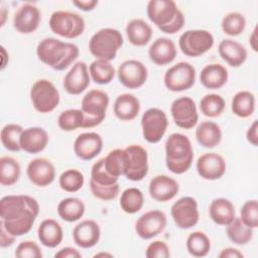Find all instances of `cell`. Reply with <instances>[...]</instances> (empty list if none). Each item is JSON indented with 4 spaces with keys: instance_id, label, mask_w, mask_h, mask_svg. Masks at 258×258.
<instances>
[{
    "instance_id": "6da1fadb",
    "label": "cell",
    "mask_w": 258,
    "mask_h": 258,
    "mask_svg": "<svg viewBox=\"0 0 258 258\" xmlns=\"http://www.w3.org/2000/svg\"><path fill=\"white\" fill-rule=\"evenodd\" d=\"M78 45L54 37L41 39L36 46V55L44 64L55 71H64L79 56Z\"/></svg>"
},
{
    "instance_id": "7a4b0ae2",
    "label": "cell",
    "mask_w": 258,
    "mask_h": 258,
    "mask_svg": "<svg viewBox=\"0 0 258 258\" xmlns=\"http://www.w3.org/2000/svg\"><path fill=\"white\" fill-rule=\"evenodd\" d=\"M146 13L149 20L166 34H174L184 25V15L172 0H150Z\"/></svg>"
},
{
    "instance_id": "3957f363",
    "label": "cell",
    "mask_w": 258,
    "mask_h": 258,
    "mask_svg": "<svg viewBox=\"0 0 258 258\" xmlns=\"http://www.w3.org/2000/svg\"><path fill=\"white\" fill-rule=\"evenodd\" d=\"M194 160V149L189 138L181 133H172L165 141V164L174 174L186 172Z\"/></svg>"
},
{
    "instance_id": "277c9868",
    "label": "cell",
    "mask_w": 258,
    "mask_h": 258,
    "mask_svg": "<svg viewBox=\"0 0 258 258\" xmlns=\"http://www.w3.org/2000/svg\"><path fill=\"white\" fill-rule=\"evenodd\" d=\"M124 39L118 29L106 27L95 32L89 40L90 52L99 59L111 61L123 45Z\"/></svg>"
},
{
    "instance_id": "5b68a950",
    "label": "cell",
    "mask_w": 258,
    "mask_h": 258,
    "mask_svg": "<svg viewBox=\"0 0 258 258\" xmlns=\"http://www.w3.org/2000/svg\"><path fill=\"white\" fill-rule=\"evenodd\" d=\"M38 202L27 195H9L0 201V218L4 222L15 221L27 216L37 217Z\"/></svg>"
},
{
    "instance_id": "8992f818",
    "label": "cell",
    "mask_w": 258,
    "mask_h": 258,
    "mask_svg": "<svg viewBox=\"0 0 258 258\" xmlns=\"http://www.w3.org/2000/svg\"><path fill=\"white\" fill-rule=\"evenodd\" d=\"M110 103L108 94L102 90L93 89L82 99L81 110L85 115L84 128H93L100 125L105 117Z\"/></svg>"
},
{
    "instance_id": "52a82bcc",
    "label": "cell",
    "mask_w": 258,
    "mask_h": 258,
    "mask_svg": "<svg viewBox=\"0 0 258 258\" xmlns=\"http://www.w3.org/2000/svg\"><path fill=\"white\" fill-rule=\"evenodd\" d=\"M48 24L53 33L69 39L81 36L86 28L85 19L80 14L64 10L54 11Z\"/></svg>"
},
{
    "instance_id": "ba28073f",
    "label": "cell",
    "mask_w": 258,
    "mask_h": 258,
    "mask_svg": "<svg viewBox=\"0 0 258 258\" xmlns=\"http://www.w3.org/2000/svg\"><path fill=\"white\" fill-rule=\"evenodd\" d=\"M30 100L33 108L42 114L52 112L60 102V95L52 82L40 79L30 89Z\"/></svg>"
},
{
    "instance_id": "9c48e42d",
    "label": "cell",
    "mask_w": 258,
    "mask_h": 258,
    "mask_svg": "<svg viewBox=\"0 0 258 258\" xmlns=\"http://www.w3.org/2000/svg\"><path fill=\"white\" fill-rule=\"evenodd\" d=\"M215 43L213 34L206 29H189L178 39L181 52L189 57H198L208 52Z\"/></svg>"
},
{
    "instance_id": "30bf717a",
    "label": "cell",
    "mask_w": 258,
    "mask_h": 258,
    "mask_svg": "<svg viewBox=\"0 0 258 258\" xmlns=\"http://www.w3.org/2000/svg\"><path fill=\"white\" fill-rule=\"evenodd\" d=\"M164 86L171 92H183L190 89L196 82V70L186 61L171 66L164 74Z\"/></svg>"
},
{
    "instance_id": "8fae6325",
    "label": "cell",
    "mask_w": 258,
    "mask_h": 258,
    "mask_svg": "<svg viewBox=\"0 0 258 258\" xmlns=\"http://www.w3.org/2000/svg\"><path fill=\"white\" fill-rule=\"evenodd\" d=\"M168 127V119L159 108L147 109L141 117L143 138L149 143H157L164 136Z\"/></svg>"
},
{
    "instance_id": "7c38bea8",
    "label": "cell",
    "mask_w": 258,
    "mask_h": 258,
    "mask_svg": "<svg viewBox=\"0 0 258 258\" xmlns=\"http://www.w3.org/2000/svg\"><path fill=\"white\" fill-rule=\"evenodd\" d=\"M170 214L175 226L180 229H190L196 226L200 220L198 203L192 197H182L178 199L171 206Z\"/></svg>"
},
{
    "instance_id": "4fadbf2b",
    "label": "cell",
    "mask_w": 258,
    "mask_h": 258,
    "mask_svg": "<svg viewBox=\"0 0 258 258\" xmlns=\"http://www.w3.org/2000/svg\"><path fill=\"white\" fill-rule=\"evenodd\" d=\"M170 113L174 124L182 129L194 128L199 121V113L195 101L190 97L182 96L175 99L170 106Z\"/></svg>"
},
{
    "instance_id": "5bb4252c",
    "label": "cell",
    "mask_w": 258,
    "mask_h": 258,
    "mask_svg": "<svg viewBox=\"0 0 258 258\" xmlns=\"http://www.w3.org/2000/svg\"><path fill=\"white\" fill-rule=\"evenodd\" d=\"M119 82L127 89L141 88L147 81L148 71L143 62L137 59L124 60L117 70Z\"/></svg>"
},
{
    "instance_id": "9a60e30c",
    "label": "cell",
    "mask_w": 258,
    "mask_h": 258,
    "mask_svg": "<svg viewBox=\"0 0 258 258\" xmlns=\"http://www.w3.org/2000/svg\"><path fill=\"white\" fill-rule=\"evenodd\" d=\"M166 215L159 210H151L141 215L135 223V232L144 240L152 239L159 235L166 227Z\"/></svg>"
},
{
    "instance_id": "2e32d148",
    "label": "cell",
    "mask_w": 258,
    "mask_h": 258,
    "mask_svg": "<svg viewBox=\"0 0 258 258\" xmlns=\"http://www.w3.org/2000/svg\"><path fill=\"white\" fill-rule=\"evenodd\" d=\"M128 167L125 177L132 181L142 180L148 173V153L144 147L138 144L127 146Z\"/></svg>"
},
{
    "instance_id": "e0dca14e",
    "label": "cell",
    "mask_w": 258,
    "mask_h": 258,
    "mask_svg": "<svg viewBox=\"0 0 258 258\" xmlns=\"http://www.w3.org/2000/svg\"><path fill=\"white\" fill-rule=\"evenodd\" d=\"M197 171L206 180L221 178L226 172L225 158L216 152H208L201 155L197 160Z\"/></svg>"
},
{
    "instance_id": "ac0fdd59",
    "label": "cell",
    "mask_w": 258,
    "mask_h": 258,
    "mask_svg": "<svg viewBox=\"0 0 258 258\" xmlns=\"http://www.w3.org/2000/svg\"><path fill=\"white\" fill-rule=\"evenodd\" d=\"M26 174L34 185L45 187L53 182L55 178V168L50 160L44 157H37L27 164Z\"/></svg>"
},
{
    "instance_id": "d6986e66",
    "label": "cell",
    "mask_w": 258,
    "mask_h": 258,
    "mask_svg": "<svg viewBox=\"0 0 258 258\" xmlns=\"http://www.w3.org/2000/svg\"><path fill=\"white\" fill-rule=\"evenodd\" d=\"M91 84L88 66L85 61H78L66 74L62 82L64 91L70 95H80Z\"/></svg>"
},
{
    "instance_id": "ffe728a7",
    "label": "cell",
    "mask_w": 258,
    "mask_h": 258,
    "mask_svg": "<svg viewBox=\"0 0 258 258\" xmlns=\"http://www.w3.org/2000/svg\"><path fill=\"white\" fill-rule=\"evenodd\" d=\"M40 21L41 13L38 7L31 3H24L14 14L13 26L18 32L29 34L38 28Z\"/></svg>"
},
{
    "instance_id": "44dd1931",
    "label": "cell",
    "mask_w": 258,
    "mask_h": 258,
    "mask_svg": "<svg viewBox=\"0 0 258 258\" xmlns=\"http://www.w3.org/2000/svg\"><path fill=\"white\" fill-rule=\"evenodd\" d=\"M103 138L97 132H84L74 142V152L82 160H92L101 153Z\"/></svg>"
},
{
    "instance_id": "7402d4cb",
    "label": "cell",
    "mask_w": 258,
    "mask_h": 258,
    "mask_svg": "<svg viewBox=\"0 0 258 258\" xmlns=\"http://www.w3.org/2000/svg\"><path fill=\"white\" fill-rule=\"evenodd\" d=\"M148 191L150 197L156 202L165 203L172 200L178 194L179 184L174 178L166 174H158L150 180Z\"/></svg>"
},
{
    "instance_id": "603a6c76",
    "label": "cell",
    "mask_w": 258,
    "mask_h": 258,
    "mask_svg": "<svg viewBox=\"0 0 258 258\" xmlns=\"http://www.w3.org/2000/svg\"><path fill=\"white\" fill-rule=\"evenodd\" d=\"M101 238V229L94 220H84L77 224L73 230V239L77 246L89 249L96 246Z\"/></svg>"
},
{
    "instance_id": "cb8c5ba5",
    "label": "cell",
    "mask_w": 258,
    "mask_h": 258,
    "mask_svg": "<svg viewBox=\"0 0 258 258\" xmlns=\"http://www.w3.org/2000/svg\"><path fill=\"white\" fill-rule=\"evenodd\" d=\"M48 141V134L43 128L29 127L24 129L20 136V147L29 154H36L46 148Z\"/></svg>"
},
{
    "instance_id": "d4e9b609",
    "label": "cell",
    "mask_w": 258,
    "mask_h": 258,
    "mask_svg": "<svg viewBox=\"0 0 258 258\" xmlns=\"http://www.w3.org/2000/svg\"><path fill=\"white\" fill-rule=\"evenodd\" d=\"M176 53L175 43L167 37H159L155 39L148 49L150 60L160 67L172 62L176 57Z\"/></svg>"
},
{
    "instance_id": "484cf974",
    "label": "cell",
    "mask_w": 258,
    "mask_h": 258,
    "mask_svg": "<svg viewBox=\"0 0 258 258\" xmlns=\"http://www.w3.org/2000/svg\"><path fill=\"white\" fill-rule=\"evenodd\" d=\"M220 56L233 68L241 67L247 59L248 52L246 47L231 38H225L221 40L218 46Z\"/></svg>"
},
{
    "instance_id": "4316f807",
    "label": "cell",
    "mask_w": 258,
    "mask_h": 258,
    "mask_svg": "<svg viewBox=\"0 0 258 258\" xmlns=\"http://www.w3.org/2000/svg\"><path fill=\"white\" fill-rule=\"evenodd\" d=\"M229 79L227 69L221 63L207 64L200 73L201 84L209 90H218L224 87Z\"/></svg>"
},
{
    "instance_id": "83f0119b",
    "label": "cell",
    "mask_w": 258,
    "mask_h": 258,
    "mask_svg": "<svg viewBox=\"0 0 258 258\" xmlns=\"http://www.w3.org/2000/svg\"><path fill=\"white\" fill-rule=\"evenodd\" d=\"M114 114L121 121L134 120L141 109L138 98L132 94L125 93L119 95L114 102Z\"/></svg>"
},
{
    "instance_id": "f1b7e54d",
    "label": "cell",
    "mask_w": 258,
    "mask_h": 258,
    "mask_svg": "<svg viewBox=\"0 0 258 258\" xmlns=\"http://www.w3.org/2000/svg\"><path fill=\"white\" fill-rule=\"evenodd\" d=\"M37 237L43 246L47 248H55L63 239V231L57 221L53 219H45L38 226Z\"/></svg>"
},
{
    "instance_id": "f546056e",
    "label": "cell",
    "mask_w": 258,
    "mask_h": 258,
    "mask_svg": "<svg viewBox=\"0 0 258 258\" xmlns=\"http://www.w3.org/2000/svg\"><path fill=\"white\" fill-rule=\"evenodd\" d=\"M209 215L212 221L220 226H227L236 217L233 203L225 198H218L211 202Z\"/></svg>"
},
{
    "instance_id": "4dcf8cb0",
    "label": "cell",
    "mask_w": 258,
    "mask_h": 258,
    "mask_svg": "<svg viewBox=\"0 0 258 258\" xmlns=\"http://www.w3.org/2000/svg\"><path fill=\"white\" fill-rule=\"evenodd\" d=\"M126 34L131 44L135 46H144L152 38L151 26L141 18L131 19L126 25Z\"/></svg>"
},
{
    "instance_id": "1f68e13d",
    "label": "cell",
    "mask_w": 258,
    "mask_h": 258,
    "mask_svg": "<svg viewBox=\"0 0 258 258\" xmlns=\"http://www.w3.org/2000/svg\"><path fill=\"white\" fill-rule=\"evenodd\" d=\"M198 143L205 148H214L222 141L221 127L213 121H203L196 128Z\"/></svg>"
},
{
    "instance_id": "d6a6232c",
    "label": "cell",
    "mask_w": 258,
    "mask_h": 258,
    "mask_svg": "<svg viewBox=\"0 0 258 258\" xmlns=\"http://www.w3.org/2000/svg\"><path fill=\"white\" fill-rule=\"evenodd\" d=\"M58 216L66 222L73 223L79 221L85 215L86 207L79 198H66L61 200L56 208Z\"/></svg>"
},
{
    "instance_id": "836d02e7",
    "label": "cell",
    "mask_w": 258,
    "mask_h": 258,
    "mask_svg": "<svg viewBox=\"0 0 258 258\" xmlns=\"http://www.w3.org/2000/svg\"><path fill=\"white\" fill-rule=\"evenodd\" d=\"M256 100L253 93L242 90L237 92L232 98L231 110L234 115L240 118H248L255 111Z\"/></svg>"
},
{
    "instance_id": "e575fe53",
    "label": "cell",
    "mask_w": 258,
    "mask_h": 258,
    "mask_svg": "<svg viewBox=\"0 0 258 258\" xmlns=\"http://www.w3.org/2000/svg\"><path fill=\"white\" fill-rule=\"evenodd\" d=\"M89 73L91 80L94 83L98 85H107L113 81L117 72L109 60L96 58L89 66Z\"/></svg>"
},
{
    "instance_id": "d590c367",
    "label": "cell",
    "mask_w": 258,
    "mask_h": 258,
    "mask_svg": "<svg viewBox=\"0 0 258 258\" xmlns=\"http://www.w3.org/2000/svg\"><path fill=\"white\" fill-rule=\"evenodd\" d=\"M104 159L105 167L109 173L116 177L125 175L128 167V153L125 148H116L111 150Z\"/></svg>"
},
{
    "instance_id": "8d00e7d4",
    "label": "cell",
    "mask_w": 258,
    "mask_h": 258,
    "mask_svg": "<svg viewBox=\"0 0 258 258\" xmlns=\"http://www.w3.org/2000/svg\"><path fill=\"white\" fill-rule=\"evenodd\" d=\"M226 234L228 239L237 245H246L253 238V229L246 226L240 217H235L234 220L226 226Z\"/></svg>"
},
{
    "instance_id": "74e56055",
    "label": "cell",
    "mask_w": 258,
    "mask_h": 258,
    "mask_svg": "<svg viewBox=\"0 0 258 258\" xmlns=\"http://www.w3.org/2000/svg\"><path fill=\"white\" fill-rule=\"evenodd\" d=\"M21 174L19 162L11 156H2L0 158V183L3 186L15 184Z\"/></svg>"
},
{
    "instance_id": "f35d334b",
    "label": "cell",
    "mask_w": 258,
    "mask_h": 258,
    "mask_svg": "<svg viewBox=\"0 0 258 258\" xmlns=\"http://www.w3.org/2000/svg\"><path fill=\"white\" fill-rule=\"evenodd\" d=\"M144 205L143 192L137 187H128L124 189L120 197V207L126 214L138 213Z\"/></svg>"
},
{
    "instance_id": "ab89813d",
    "label": "cell",
    "mask_w": 258,
    "mask_h": 258,
    "mask_svg": "<svg viewBox=\"0 0 258 258\" xmlns=\"http://www.w3.org/2000/svg\"><path fill=\"white\" fill-rule=\"evenodd\" d=\"M186 250L194 257H205L211 250V241L207 234L195 231L186 238Z\"/></svg>"
},
{
    "instance_id": "60d3db41",
    "label": "cell",
    "mask_w": 258,
    "mask_h": 258,
    "mask_svg": "<svg viewBox=\"0 0 258 258\" xmlns=\"http://www.w3.org/2000/svg\"><path fill=\"white\" fill-rule=\"evenodd\" d=\"M23 130L24 129L19 124H6L0 132V139L3 147L12 152L20 151V136Z\"/></svg>"
},
{
    "instance_id": "b9f144b4",
    "label": "cell",
    "mask_w": 258,
    "mask_h": 258,
    "mask_svg": "<svg viewBox=\"0 0 258 258\" xmlns=\"http://www.w3.org/2000/svg\"><path fill=\"white\" fill-rule=\"evenodd\" d=\"M226 108L224 98L218 94H207L200 101V110L206 117L216 118Z\"/></svg>"
},
{
    "instance_id": "7bdbcfd3",
    "label": "cell",
    "mask_w": 258,
    "mask_h": 258,
    "mask_svg": "<svg viewBox=\"0 0 258 258\" xmlns=\"http://www.w3.org/2000/svg\"><path fill=\"white\" fill-rule=\"evenodd\" d=\"M85 115L81 109H69L61 112L57 118V125L62 131L71 132L84 128Z\"/></svg>"
},
{
    "instance_id": "ee69618b",
    "label": "cell",
    "mask_w": 258,
    "mask_h": 258,
    "mask_svg": "<svg viewBox=\"0 0 258 258\" xmlns=\"http://www.w3.org/2000/svg\"><path fill=\"white\" fill-rule=\"evenodd\" d=\"M221 27L224 33L229 36H238L245 30L246 18L240 12L227 13L221 21Z\"/></svg>"
},
{
    "instance_id": "f6af8a7d",
    "label": "cell",
    "mask_w": 258,
    "mask_h": 258,
    "mask_svg": "<svg viewBox=\"0 0 258 258\" xmlns=\"http://www.w3.org/2000/svg\"><path fill=\"white\" fill-rule=\"evenodd\" d=\"M84 183V174L76 168H69L64 170L58 178V184L60 188L67 192L79 191L83 187Z\"/></svg>"
},
{
    "instance_id": "bcb514c9",
    "label": "cell",
    "mask_w": 258,
    "mask_h": 258,
    "mask_svg": "<svg viewBox=\"0 0 258 258\" xmlns=\"http://www.w3.org/2000/svg\"><path fill=\"white\" fill-rule=\"evenodd\" d=\"M90 179L101 185H112L118 182L119 177H116L108 172L105 167V159L101 158L93 164Z\"/></svg>"
},
{
    "instance_id": "7dc6e473",
    "label": "cell",
    "mask_w": 258,
    "mask_h": 258,
    "mask_svg": "<svg viewBox=\"0 0 258 258\" xmlns=\"http://www.w3.org/2000/svg\"><path fill=\"white\" fill-rule=\"evenodd\" d=\"M240 219L246 226L252 229H256L258 227L257 200H249L243 204L240 210Z\"/></svg>"
},
{
    "instance_id": "c3c4849f",
    "label": "cell",
    "mask_w": 258,
    "mask_h": 258,
    "mask_svg": "<svg viewBox=\"0 0 258 258\" xmlns=\"http://www.w3.org/2000/svg\"><path fill=\"white\" fill-rule=\"evenodd\" d=\"M90 189L92 195L101 201H112L119 195V183L112 185H101L90 179Z\"/></svg>"
},
{
    "instance_id": "681fc988",
    "label": "cell",
    "mask_w": 258,
    "mask_h": 258,
    "mask_svg": "<svg viewBox=\"0 0 258 258\" xmlns=\"http://www.w3.org/2000/svg\"><path fill=\"white\" fill-rule=\"evenodd\" d=\"M14 255L17 258H42L43 256L38 244L30 240L19 243Z\"/></svg>"
},
{
    "instance_id": "f907efd6",
    "label": "cell",
    "mask_w": 258,
    "mask_h": 258,
    "mask_svg": "<svg viewBox=\"0 0 258 258\" xmlns=\"http://www.w3.org/2000/svg\"><path fill=\"white\" fill-rule=\"evenodd\" d=\"M145 256L147 258H168L170 256L169 247L165 242L155 240L147 246Z\"/></svg>"
},
{
    "instance_id": "816d5d0a",
    "label": "cell",
    "mask_w": 258,
    "mask_h": 258,
    "mask_svg": "<svg viewBox=\"0 0 258 258\" xmlns=\"http://www.w3.org/2000/svg\"><path fill=\"white\" fill-rule=\"evenodd\" d=\"M15 241V236L10 234L4 227L3 223L0 221V247L7 248L10 247Z\"/></svg>"
},
{
    "instance_id": "f5cc1de1",
    "label": "cell",
    "mask_w": 258,
    "mask_h": 258,
    "mask_svg": "<svg viewBox=\"0 0 258 258\" xmlns=\"http://www.w3.org/2000/svg\"><path fill=\"white\" fill-rule=\"evenodd\" d=\"M55 258H81L82 253L73 247H63L54 254Z\"/></svg>"
},
{
    "instance_id": "db71d44e",
    "label": "cell",
    "mask_w": 258,
    "mask_h": 258,
    "mask_svg": "<svg viewBox=\"0 0 258 258\" xmlns=\"http://www.w3.org/2000/svg\"><path fill=\"white\" fill-rule=\"evenodd\" d=\"M247 141L253 146L258 145V121L254 120L246 132Z\"/></svg>"
},
{
    "instance_id": "11a10c76",
    "label": "cell",
    "mask_w": 258,
    "mask_h": 258,
    "mask_svg": "<svg viewBox=\"0 0 258 258\" xmlns=\"http://www.w3.org/2000/svg\"><path fill=\"white\" fill-rule=\"evenodd\" d=\"M72 3L82 11H92L98 5V0H74Z\"/></svg>"
},
{
    "instance_id": "9f6ffc18",
    "label": "cell",
    "mask_w": 258,
    "mask_h": 258,
    "mask_svg": "<svg viewBox=\"0 0 258 258\" xmlns=\"http://www.w3.org/2000/svg\"><path fill=\"white\" fill-rule=\"evenodd\" d=\"M219 257L220 258H243L244 254L240 250H238L236 248L229 247V248L223 249L220 252Z\"/></svg>"
},
{
    "instance_id": "6f0895ef",
    "label": "cell",
    "mask_w": 258,
    "mask_h": 258,
    "mask_svg": "<svg viewBox=\"0 0 258 258\" xmlns=\"http://www.w3.org/2000/svg\"><path fill=\"white\" fill-rule=\"evenodd\" d=\"M249 44L253 51L256 52L258 50V48H257V26L254 27L252 33L249 36Z\"/></svg>"
},
{
    "instance_id": "680465c9",
    "label": "cell",
    "mask_w": 258,
    "mask_h": 258,
    "mask_svg": "<svg viewBox=\"0 0 258 258\" xmlns=\"http://www.w3.org/2000/svg\"><path fill=\"white\" fill-rule=\"evenodd\" d=\"M6 14H7V10L5 7H1V11H0V15H1V26L4 25L5 23V18H6Z\"/></svg>"
},
{
    "instance_id": "91938a15",
    "label": "cell",
    "mask_w": 258,
    "mask_h": 258,
    "mask_svg": "<svg viewBox=\"0 0 258 258\" xmlns=\"http://www.w3.org/2000/svg\"><path fill=\"white\" fill-rule=\"evenodd\" d=\"M99 257H108V258H112L113 254L108 253V252H100V253H96L94 255V258H99Z\"/></svg>"
}]
</instances>
